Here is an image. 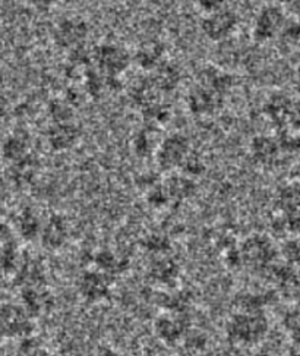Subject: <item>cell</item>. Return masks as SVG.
<instances>
[{"label":"cell","mask_w":300,"mask_h":356,"mask_svg":"<svg viewBox=\"0 0 300 356\" xmlns=\"http://www.w3.org/2000/svg\"><path fill=\"white\" fill-rule=\"evenodd\" d=\"M226 337L231 345L252 348L261 343L269 332V320L264 311L238 309L226 323Z\"/></svg>","instance_id":"obj_1"},{"label":"cell","mask_w":300,"mask_h":356,"mask_svg":"<svg viewBox=\"0 0 300 356\" xmlns=\"http://www.w3.org/2000/svg\"><path fill=\"white\" fill-rule=\"evenodd\" d=\"M49 144L53 149L63 152V149L72 148L79 140V129L71 120L54 122L47 134Z\"/></svg>","instance_id":"obj_14"},{"label":"cell","mask_w":300,"mask_h":356,"mask_svg":"<svg viewBox=\"0 0 300 356\" xmlns=\"http://www.w3.org/2000/svg\"><path fill=\"white\" fill-rule=\"evenodd\" d=\"M151 276L160 283H170L177 276V266L173 259L161 258L151 267Z\"/></svg>","instance_id":"obj_19"},{"label":"cell","mask_w":300,"mask_h":356,"mask_svg":"<svg viewBox=\"0 0 300 356\" xmlns=\"http://www.w3.org/2000/svg\"><path fill=\"white\" fill-rule=\"evenodd\" d=\"M30 141L22 134H12L2 144V156L10 164L30 156Z\"/></svg>","instance_id":"obj_15"},{"label":"cell","mask_w":300,"mask_h":356,"mask_svg":"<svg viewBox=\"0 0 300 356\" xmlns=\"http://www.w3.org/2000/svg\"><path fill=\"white\" fill-rule=\"evenodd\" d=\"M231 86V78L218 71H207L194 90L189 92L188 104L192 113L211 115L224 102V94Z\"/></svg>","instance_id":"obj_2"},{"label":"cell","mask_w":300,"mask_h":356,"mask_svg":"<svg viewBox=\"0 0 300 356\" xmlns=\"http://www.w3.org/2000/svg\"><path fill=\"white\" fill-rule=\"evenodd\" d=\"M94 356H125V355L113 348H100L97 352H95Z\"/></svg>","instance_id":"obj_27"},{"label":"cell","mask_w":300,"mask_h":356,"mask_svg":"<svg viewBox=\"0 0 300 356\" xmlns=\"http://www.w3.org/2000/svg\"><path fill=\"white\" fill-rule=\"evenodd\" d=\"M267 112L269 119L276 122V125L288 131V128H297V108L288 97H276L267 104Z\"/></svg>","instance_id":"obj_13"},{"label":"cell","mask_w":300,"mask_h":356,"mask_svg":"<svg viewBox=\"0 0 300 356\" xmlns=\"http://www.w3.org/2000/svg\"><path fill=\"white\" fill-rule=\"evenodd\" d=\"M238 22L239 18L236 13L223 6L217 10L207 12V15L203 17L201 22V29L210 40L222 41L233 34Z\"/></svg>","instance_id":"obj_8"},{"label":"cell","mask_w":300,"mask_h":356,"mask_svg":"<svg viewBox=\"0 0 300 356\" xmlns=\"http://www.w3.org/2000/svg\"><path fill=\"white\" fill-rule=\"evenodd\" d=\"M278 251L272 241L264 235H251L236 250L238 266L252 271H267L274 264Z\"/></svg>","instance_id":"obj_3"},{"label":"cell","mask_w":300,"mask_h":356,"mask_svg":"<svg viewBox=\"0 0 300 356\" xmlns=\"http://www.w3.org/2000/svg\"><path fill=\"white\" fill-rule=\"evenodd\" d=\"M28 2L34 6V8H37V9H49V8H51L53 5H56L59 0H28Z\"/></svg>","instance_id":"obj_26"},{"label":"cell","mask_w":300,"mask_h":356,"mask_svg":"<svg viewBox=\"0 0 300 356\" xmlns=\"http://www.w3.org/2000/svg\"><path fill=\"white\" fill-rule=\"evenodd\" d=\"M226 0H198L199 6L206 12H212L224 6Z\"/></svg>","instance_id":"obj_25"},{"label":"cell","mask_w":300,"mask_h":356,"mask_svg":"<svg viewBox=\"0 0 300 356\" xmlns=\"http://www.w3.org/2000/svg\"><path fill=\"white\" fill-rule=\"evenodd\" d=\"M281 254L290 266H296L299 261V242L297 239H288L283 243Z\"/></svg>","instance_id":"obj_23"},{"label":"cell","mask_w":300,"mask_h":356,"mask_svg":"<svg viewBox=\"0 0 300 356\" xmlns=\"http://www.w3.org/2000/svg\"><path fill=\"white\" fill-rule=\"evenodd\" d=\"M0 350H2V341H0Z\"/></svg>","instance_id":"obj_29"},{"label":"cell","mask_w":300,"mask_h":356,"mask_svg":"<svg viewBox=\"0 0 300 356\" xmlns=\"http://www.w3.org/2000/svg\"><path fill=\"white\" fill-rule=\"evenodd\" d=\"M95 63L99 71L108 78H115L119 72L125 71L129 58L126 51L116 46H103L95 53Z\"/></svg>","instance_id":"obj_11"},{"label":"cell","mask_w":300,"mask_h":356,"mask_svg":"<svg viewBox=\"0 0 300 356\" xmlns=\"http://www.w3.org/2000/svg\"><path fill=\"white\" fill-rule=\"evenodd\" d=\"M280 148H281L280 144L274 138H269V136L261 135V136H256L255 140H252L251 152H252L253 159L258 163L271 164L278 159Z\"/></svg>","instance_id":"obj_16"},{"label":"cell","mask_w":300,"mask_h":356,"mask_svg":"<svg viewBox=\"0 0 300 356\" xmlns=\"http://www.w3.org/2000/svg\"><path fill=\"white\" fill-rule=\"evenodd\" d=\"M162 188L169 200H186L192 197L197 191L195 182L189 176H173Z\"/></svg>","instance_id":"obj_17"},{"label":"cell","mask_w":300,"mask_h":356,"mask_svg":"<svg viewBox=\"0 0 300 356\" xmlns=\"http://www.w3.org/2000/svg\"><path fill=\"white\" fill-rule=\"evenodd\" d=\"M284 25H285L284 10L280 6L269 5V6H265L256 15L253 29H252V35L258 43H267V41L274 40L277 35H280Z\"/></svg>","instance_id":"obj_7"},{"label":"cell","mask_w":300,"mask_h":356,"mask_svg":"<svg viewBox=\"0 0 300 356\" xmlns=\"http://www.w3.org/2000/svg\"><path fill=\"white\" fill-rule=\"evenodd\" d=\"M18 232L19 235L25 241H31L40 236V232H42V225H40L38 217L31 211L25 210L18 217Z\"/></svg>","instance_id":"obj_18"},{"label":"cell","mask_w":300,"mask_h":356,"mask_svg":"<svg viewBox=\"0 0 300 356\" xmlns=\"http://www.w3.org/2000/svg\"><path fill=\"white\" fill-rule=\"evenodd\" d=\"M40 238H42V243L44 245V248L50 251L62 248L65 242L67 241V225L65 218L59 214L50 216L46 225L42 226Z\"/></svg>","instance_id":"obj_12"},{"label":"cell","mask_w":300,"mask_h":356,"mask_svg":"<svg viewBox=\"0 0 300 356\" xmlns=\"http://www.w3.org/2000/svg\"><path fill=\"white\" fill-rule=\"evenodd\" d=\"M161 58V47L158 44H145L138 51V60L144 67H149L157 63Z\"/></svg>","instance_id":"obj_21"},{"label":"cell","mask_w":300,"mask_h":356,"mask_svg":"<svg viewBox=\"0 0 300 356\" xmlns=\"http://www.w3.org/2000/svg\"><path fill=\"white\" fill-rule=\"evenodd\" d=\"M147 245H148V246H147L148 250H151V251H154V252H157V254H161V252H165V251H167V250H169L167 241H166L165 238L158 236V235L149 236V239H148Z\"/></svg>","instance_id":"obj_24"},{"label":"cell","mask_w":300,"mask_h":356,"mask_svg":"<svg viewBox=\"0 0 300 356\" xmlns=\"http://www.w3.org/2000/svg\"><path fill=\"white\" fill-rule=\"evenodd\" d=\"M42 356H56V355H50V353H44V355H42Z\"/></svg>","instance_id":"obj_28"},{"label":"cell","mask_w":300,"mask_h":356,"mask_svg":"<svg viewBox=\"0 0 300 356\" xmlns=\"http://www.w3.org/2000/svg\"><path fill=\"white\" fill-rule=\"evenodd\" d=\"M33 320L24 307L15 304L0 305V337H26L33 333Z\"/></svg>","instance_id":"obj_4"},{"label":"cell","mask_w":300,"mask_h":356,"mask_svg":"<svg viewBox=\"0 0 300 356\" xmlns=\"http://www.w3.org/2000/svg\"><path fill=\"white\" fill-rule=\"evenodd\" d=\"M190 154L189 140L182 134H173L160 141L156 149L158 166L165 170L182 168L185 160Z\"/></svg>","instance_id":"obj_5"},{"label":"cell","mask_w":300,"mask_h":356,"mask_svg":"<svg viewBox=\"0 0 300 356\" xmlns=\"http://www.w3.org/2000/svg\"><path fill=\"white\" fill-rule=\"evenodd\" d=\"M79 291L88 302H100L110 293V275L104 271H87L79 279Z\"/></svg>","instance_id":"obj_10"},{"label":"cell","mask_w":300,"mask_h":356,"mask_svg":"<svg viewBox=\"0 0 300 356\" xmlns=\"http://www.w3.org/2000/svg\"><path fill=\"white\" fill-rule=\"evenodd\" d=\"M88 34L87 24L79 18H63L54 29L53 37L63 49H76L84 43Z\"/></svg>","instance_id":"obj_9"},{"label":"cell","mask_w":300,"mask_h":356,"mask_svg":"<svg viewBox=\"0 0 300 356\" xmlns=\"http://www.w3.org/2000/svg\"><path fill=\"white\" fill-rule=\"evenodd\" d=\"M190 330V320L185 311H169L154 321V333L167 345H176L183 340Z\"/></svg>","instance_id":"obj_6"},{"label":"cell","mask_w":300,"mask_h":356,"mask_svg":"<svg viewBox=\"0 0 300 356\" xmlns=\"http://www.w3.org/2000/svg\"><path fill=\"white\" fill-rule=\"evenodd\" d=\"M268 304V296L258 293H242L236 299V308L244 311H264Z\"/></svg>","instance_id":"obj_20"},{"label":"cell","mask_w":300,"mask_h":356,"mask_svg":"<svg viewBox=\"0 0 300 356\" xmlns=\"http://www.w3.org/2000/svg\"><path fill=\"white\" fill-rule=\"evenodd\" d=\"M283 325L285 328V332L289 333V336L293 339L294 343L299 341V311L297 308H292L288 312L284 314L283 318Z\"/></svg>","instance_id":"obj_22"}]
</instances>
